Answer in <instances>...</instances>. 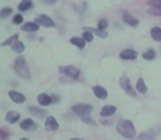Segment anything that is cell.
Returning <instances> with one entry per match:
<instances>
[{"label":"cell","instance_id":"cell-1","mask_svg":"<svg viewBox=\"0 0 161 140\" xmlns=\"http://www.w3.org/2000/svg\"><path fill=\"white\" fill-rule=\"evenodd\" d=\"M117 131L119 135L126 139H134L136 138V128L130 120L120 119L117 122Z\"/></svg>","mask_w":161,"mask_h":140},{"label":"cell","instance_id":"cell-2","mask_svg":"<svg viewBox=\"0 0 161 140\" xmlns=\"http://www.w3.org/2000/svg\"><path fill=\"white\" fill-rule=\"evenodd\" d=\"M14 71L23 80H31V74H30L29 67H28V64L25 62V56H18L16 59V61H14Z\"/></svg>","mask_w":161,"mask_h":140},{"label":"cell","instance_id":"cell-3","mask_svg":"<svg viewBox=\"0 0 161 140\" xmlns=\"http://www.w3.org/2000/svg\"><path fill=\"white\" fill-rule=\"evenodd\" d=\"M119 85H120L121 89H123L127 95L131 96V97H136L137 96L136 91H135V88H132L131 84H130L129 77H128L126 74H124L120 77V80H119Z\"/></svg>","mask_w":161,"mask_h":140},{"label":"cell","instance_id":"cell-4","mask_svg":"<svg viewBox=\"0 0 161 140\" xmlns=\"http://www.w3.org/2000/svg\"><path fill=\"white\" fill-rule=\"evenodd\" d=\"M60 73H63L69 78L73 80H78L80 75V71L78 67L74 66V65H66V66H61L60 67Z\"/></svg>","mask_w":161,"mask_h":140},{"label":"cell","instance_id":"cell-5","mask_svg":"<svg viewBox=\"0 0 161 140\" xmlns=\"http://www.w3.org/2000/svg\"><path fill=\"white\" fill-rule=\"evenodd\" d=\"M72 111H74L80 117L85 115H91V113L93 111V106L90 104H76L72 107Z\"/></svg>","mask_w":161,"mask_h":140},{"label":"cell","instance_id":"cell-6","mask_svg":"<svg viewBox=\"0 0 161 140\" xmlns=\"http://www.w3.org/2000/svg\"><path fill=\"white\" fill-rule=\"evenodd\" d=\"M36 22L39 23L40 25H42V27H45V28H54L55 27V22L53 21V19H52L50 16L44 14L38 16V18L36 19Z\"/></svg>","mask_w":161,"mask_h":140},{"label":"cell","instance_id":"cell-7","mask_svg":"<svg viewBox=\"0 0 161 140\" xmlns=\"http://www.w3.org/2000/svg\"><path fill=\"white\" fill-rule=\"evenodd\" d=\"M119 56H120V59H123V60L132 61V60H136L137 59V56H138V52L135 51V50H132V49H126V50H124V51L120 52Z\"/></svg>","mask_w":161,"mask_h":140},{"label":"cell","instance_id":"cell-8","mask_svg":"<svg viewBox=\"0 0 161 140\" xmlns=\"http://www.w3.org/2000/svg\"><path fill=\"white\" fill-rule=\"evenodd\" d=\"M45 129L47 131H55L58 129V122L53 116H47L45 119Z\"/></svg>","mask_w":161,"mask_h":140},{"label":"cell","instance_id":"cell-9","mask_svg":"<svg viewBox=\"0 0 161 140\" xmlns=\"http://www.w3.org/2000/svg\"><path fill=\"white\" fill-rule=\"evenodd\" d=\"M9 97H10V99L14 103H16V104H22V103H25V99H27L25 96L23 95L22 93L17 92V91H9Z\"/></svg>","mask_w":161,"mask_h":140},{"label":"cell","instance_id":"cell-10","mask_svg":"<svg viewBox=\"0 0 161 140\" xmlns=\"http://www.w3.org/2000/svg\"><path fill=\"white\" fill-rule=\"evenodd\" d=\"M92 89H93L94 95L96 96L97 98H99V99H106V98L108 97V92L106 91V88L101 86V85H95V86H93Z\"/></svg>","mask_w":161,"mask_h":140},{"label":"cell","instance_id":"cell-11","mask_svg":"<svg viewBox=\"0 0 161 140\" xmlns=\"http://www.w3.org/2000/svg\"><path fill=\"white\" fill-rule=\"evenodd\" d=\"M123 20H124V22H125L126 25H130V27H132V28H136V27H138V25H139V20H138V19H137L136 17L129 14L128 12H125V14H124Z\"/></svg>","mask_w":161,"mask_h":140},{"label":"cell","instance_id":"cell-12","mask_svg":"<svg viewBox=\"0 0 161 140\" xmlns=\"http://www.w3.org/2000/svg\"><path fill=\"white\" fill-rule=\"evenodd\" d=\"M156 131H157L156 128L150 129L149 131H145V132H142L141 135H139L135 140H154V138H156V136H157Z\"/></svg>","mask_w":161,"mask_h":140},{"label":"cell","instance_id":"cell-13","mask_svg":"<svg viewBox=\"0 0 161 140\" xmlns=\"http://www.w3.org/2000/svg\"><path fill=\"white\" fill-rule=\"evenodd\" d=\"M6 121L8 122V124H16V122L19 121V119H20V114L18 113V111H14V110H10L8 111L7 114H6V117H5Z\"/></svg>","mask_w":161,"mask_h":140},{"label":"cell","instance_id":"cell-14","mask_svg":"<svg viewBox=\"0 0 161 140\" xmlns=\"http://www.w3.org/2000/svg\"><path fill=\"white\" fill-rule=\"evenodd\" d=\"M20 128L25 131L34 130V129L36 128V125L34 124V121L31 118H25V120H22V121L20 122Z\"/></svg>","mask_w":161,"mask_h":140},{"label":"cell","instance_id":"cell-15","mask_svg":"<svg viewBox=\"0 0 161 140\" xmlns=\"http://www.w3.org/2000/svg\"><path fill=\"white\" fill-rule=\"evenodd\" d=\"M117 108L113 105H105L101 110V116L102 117H110L116 113Z\"/></svg>","mask_w":161,"mask_h":140},{"label":"cell","instance_id":"cell-16","mask_svg":"<svg viewBox=\"0 0 161 140\" xmlns=\"http://www.w3.org/2000/svg\"><path fill=\"white\" fill-rule=\"evenodd\" d=\"M38 103L41 106H49V105H51L52 103H53L52 96L47 95V94H45V93L40 94V95L38 96Z\"/></svg>","mask_w":161,"mask_h":140},{"label":"cell","instance_id":"cell-17","mask_svg":"<svg viewBox=\"0 0 161 140\" xmlns=\"http://www.w3.org/2000/svg\"><path fill=\"white\" fill-rule=\"evenodd\" d=\"M39 25H40L36 23V22H27L21 27V30L25 31V32H36L40 29Z\"/></svg>","mask_w":161,"mask_h":140},{"label":"cell","instance_id":"cell-18","mask_svg":"<svg viewBox=\"0 0 161 140\" xmlns=\"http://www.w3.org/2000/svg\"><path fill=\"white\" fill-rule=\"evenodd\" d=\"M69 42L71 44L75 45L78 49H84L86 47V41L83 38H80V36H74V38L69 39Z\"/></svg>","mask_w":161,"mask_h":140},{"label":"cell","instance_id":"cell-19","mask_svg":"<svg viewBox=\"0 0 161 140\" xmlns=\"http://www.w3.org/2000/svg\"><path fill=\"white\" fill-rule=\"evenodd\" d=\"M28 109H29V111L32 114V115H34L36 117H38V118H44V116L47 115V111H45L44 109H42V108H39V107L30 106Z\"/></svg>","mask_w":161,"mask_h":140},{"label":"cell","instance_id":"cell-20","mask_svg":"<svg viewBox=\"0 0 161 140\" xmlns=\"http://www.w3.org/2000/svg\"><path fill=\"white\" fill-rule=\"evenodd\" d=\"M25 43L22 42V41H16V42L14 43V44L11 45V50L12 52H14V53H22L23 51H25Z\"/></svg>","mask_w":161,"mask_h":140},{"label":"cell","instance_id":"cell-21","mask_svg":"<svg viewBox=\"0 0 161 140\" xmlns=\"http://www.w3.org/2000/svg\"><path fill=\"white\" fill-rule=\"evenodd\" d=\"M147 85H146L145 81H143L142 77L138 78L137 81V84H136V91L140 94H146L147 93Z\"/></svg>","mask_w":161,"mask_h":140},{"label":"cell","instance_id":"cell-22","mask_svg":"<svg viewBox=\"0 0 161 140\" xmlns=\"http://www.w3.org/2000/svg\"><path fill=\"white\" fill-rule=\"evenodd\" d=\"M33 3H32V0H22L18 6V10L20 11H27V10L31 9Z\"/></svg>","mask_w":161,"mask_h":140},{"label":"cell","instance_id":"cell-23","mask_svg":"<svg viewBox=\"0 0 161 140\" xmlns=\"http://www.w3.org/2000/svg\"><path fill=\"white\" fill-rule=\"evenodd\" d=\"M151 38L157 42H161V28L159 27H153L150 31Z\"/></svg>","mask_w":161,"mask_h":140},{"label":"cell","instance_id":"cell-24","mask_svg":"<svg viewBox=\"0 0 161 140\" xmlns=\"http://www.w3.org/2000/svg\"><path fill=\"white\" fill-rule=\"evenodd\" d=\"M84 30H90V31H92L94 34H96L97 36H99V38H102V39H105V38H107V32L106 31H103V30H99L98 28L97 29H95V28H85Z\"/></svg>","mask_w":161,"mask_h":140},{"label":"cell","instance_id":"cell-25","mask_svg":"<svg viewBox=\"0 0 161 140\" xmlns=\"http://www.w3.org/2000/svg\"><path fill=\"white\" fill-rule=\"evenodd\" d=\"M142 58L147 61H152L154 58H156V51H154L153 49L147 50V51L142 53Z\"/></svg>","mask_w":161,"mask_h":140},{"label":"cell","instance_id":"cell-26","mask_svg":"<svg viewBox=\"0 0 161 140\" xmlns=\"http://www.w3.org/2000/svg\"><path fill=\"white\" fill-rule=\"evenodd\" d=\"M18 39H19V34H14V36H11L10 38H8L5 42H3L1 47H8V45H12L14 42H16V41H18Z\"/></svg>","mask_w":161,"mask_h":140},{"label":"cell","instance_id":"cell-27","mask_svg":"<svg viewBox=\"0 0 161 140\" xmlns=\"http://www.w3.org/2000/svg\"><path fill=\"white\" fill-rule=\"evenodd\" d=\"M80 119H82V121H83L84 124H86V125H91V126H95V125H96V121H95L94 118H93L91 115L82 116V117H80Z\"/></svg>","mask_w":161,"mask_h":140},{"label":"cell","instance_id":"cell-28","mask_svg":"<svg viewBox=\"0 0 161 140\" xmlns=\"http://www.w3.org/2000/svg\"><path fill=\"white\" fill-rule=\"evenodd\" d=\"M82 38L86 41V42H92L94 40V33L90 30H84L83 34H82Z\"/></svg>","mask_w":161,"mask_h":140},{"label":"cell","instance_id":"cell-29","mask_svg":"<svg viewBox=\"0 0 161 140\" xmlns=\"http://www.w3.org/2000/svg\"><path fill=\"white\" fill-rule=\"evenodd\" d=\"M12 11H14V9H12L11 7H5L1 9V11H0V17H1V19H6L8 18V17L10 16V14H12Z\"/></svg>","mask_w":161,"mask_h":140},{"label":"cell","instance_id":"cell-30","mask_svg":"<svg viewBox=\"0 0 161 140\" xmlns=\"http://www.w3.org/2000/svg\"><path fill=\"white\" fill-rule=\"evenodd\" d=\"M12 22H14V25H21V23L23 22V17H22V14H14V19H12Z\"/></svg>","mask_w":161,"mask_h":140},{"label":"cell","instance_id":"cell-31","mask_svg":"<svg viewBox=\"0 0 161 140\" xmlns=\"http://www.w3.org/2000/svg\"><path fill=\"white\" fill-rule=\"evenodd\" d=\"M108 27V21L106 20V19H102V20H99L98 22V29L99 30H103V31H105L106 29H107Z\"/></svg>","mask_w":161,"mask_h":140},{"label":"cell","instance_id":"cell-32","mask_svg":"<svg viewBox=\"0 0 161 140\" xmlns=\"http://www.w3.org/2000/svg\"><path fill=\"white\" fill-rule=\"evenodd\" d=\"M148 14H152V16L161 17V8H154V7H152L151 9L148 10Z\"/></svg>","mask_w":161,"mask_h":140},{"label":"cell","instance_id":"cell-33","mask_svg":"<svg viewBox=\"0 0 161 140\" xmlns=\"http://www.w3.org/2000/svg\"><path fill=\"white\" fill-rule=\"evenodd\" d=\"M149 5L154 8H161V0H150Z\"/></svg>","mask_w":161,"mask_h":140},{"label":"cell","instance_id":"cell-34","mask_svg":"<svg viewBox=\"0 0 161 140\" xmlns=\"http://www.w3.org/2000/svg\"><path fill=\"white\" fill-rule=\"evenodd\" d=\"M8 137H9V133L6 132L3 129H0V139H1V140H7Z\"/></svg>","mask_w":161,"mask_h":140},{"label":"cell","instance_id":"cell-35","mask_svg":"<svg viewBox=\"0 0 161 140\" xmlns=\"http://www.w3.org/2000/svg\"><path fill=\"white\" fill-rule=\"evenodd\" d=\"M52 100H53V103H58L61 100V97L58 95H56V94H53L52 95Z\"/></svg>","mask_w":161,"mask_h":140},{"label":"cell","instance_id":"cell-36","mask_svg":"<svg viewBox=\"0 0 161 140\" xmlns=\"http://www.w3.org/2000/svg\"><path fill=\"white\" fill-rule=\"evenodd\" d=\"M42 3H47V5H53V3H56V0H42Z\"/></svg>","mask_w":161,"mask_h":140},{"label":"cell","instance_id":"cell-37","mask_svg":"<svg viewBox=\"0 0 161 140\" xmlns=\"http://www.w3.org/2000/svg\"><path fill=\"white\" fill-rule=\"evenodd\" d=\"M101 122H102V124H103V125H107V124H108L107 120H103V119L101 120Z\"/></svg>","mask_w":161,"mask_h":140},{"label":"cell","instance_id":"cell-38","mask_svg":"<svg viewBox=\"0 0 161 140\" xmlns=\"http://www.w3.org/2000/svg\"><path fill=\"white\" fill-rule=\"evenodd\" d=\"M69 140H83V139H80V138H72V139Z\"/></svg>","mask_w":161,"mask_h":140},{"label":"cell","instance_id":"cell-39","mask_svg":"<svg viewBox=\"0 0 161 140\" xmlns=\"http://www.w3.org/2000/svg\"><path fill=\"white\" fill-rule=\"evenodd\" d=\"M20 140H30V139H29V138H21Z\"/></svg>","mask_w":161,"mask_h":140}]
</instances>
